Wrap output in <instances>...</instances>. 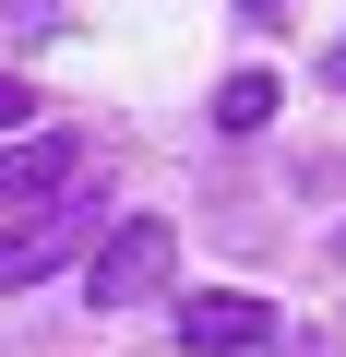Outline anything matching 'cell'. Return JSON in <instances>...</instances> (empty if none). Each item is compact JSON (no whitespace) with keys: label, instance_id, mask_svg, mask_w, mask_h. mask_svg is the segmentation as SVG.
<instances>
[{"label":"cell","instance_id":"obj_1","mask_svg":"<svg viewBox=\"0 0 346 357\" xmlns=\"http://www.w3.org/2000/svg\"><path fill=\"white\" fill-rule=\"evenodd\" d=\"M167 274H180V227L167 215H131V227H108L96 238V310H131V298H167Z\"/></svg>","mask_w":346,"mask_h":357},{"label":"cell","instance_id":"obj_2","mask_svg":"<svg viewBox=\"0 0 346 357\" xmlns=\"http://www.w3.org/2000/svg\"><path fill=\"white\" fill-rule=\"evenodd\" d=\"M72 178H84V143H72V131L0 143V215H48V203H72Z\"/></svg>","mask_w":346,"mask_h":357},{"label":"cell","instance_id":"obj_3","mask_svg":"<svg viewBox=\"0 0 346 357\" xmlns=\"http://www.w3.org/2000/svg\"><path fill=\"white\" fill-rule=\"evenodd\" d=\"M263 333H275V310H263V298H239V286L180 298V345H192V357H239V345H263Z\"/></svg>","mask_w":346,"mask_h":357},{"label":"cell","instance_id":"obj_4","mask_svg":"<svg viewBox=\"0 0 346 357\" xmlns=\"http://www.w3.org/2000/svg\"><path fill=\"white\" fill-rule=\"evenodd\" d=\"M72 238H84V203H48V215H36L24 238H0V286H36V274H48V262H60Z\"/></svg>","mask_w":346,"mask_h":357},{"label":"cell","instance_id":"obj_5","mask_svg":"<svg viewBox=\"0 0 346 357\" xmlns=\"http://www.w3.org/2000/svg\"><path fill=\"white\" fill-rule=\"evenodd\" d=\"M215 119H227V131H263V119H275V72H227Z\"/></svg>","mask_w":346,"mask_h":357},{"label":"cell","instance_id":"obj_6","mask_svg":"<svg viewBox=\"0 0 346 357\" xmlns=\"http://www.w3.org/2000/svg\"><path fill=\"white\" fill-rule=\"evenodd\" d=\"M24 107H36V96H24L13 72H0V131H24Z\"/></svg>","mask_w":346,"mask_h":357},{"label":"cell","instance_id":"obj_7","mask_svg":"<svg viewBox=\"0 0 346 357\" xmlns=\"http://www.w3.org/2000/svg\"><path fill=\"white\" fill-rule=\"evenodd\" d=\"M322 84H346V36H334V60H322Z\"/></svg>","mask_w":346,"mask_h":357}]
</instances>
